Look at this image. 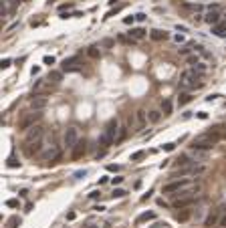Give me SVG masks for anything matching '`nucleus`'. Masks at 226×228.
Instances as JSON below:
<instances>
[{"mask_svg": "<svg viewBox=\"0 0 226 228\" xmlns=\"http://www.w3.org/2000/svg\"><path fill=\"white\" fill-rule=\"evenodd\" d=\"M182 10H184V12H194V14H200L202 10H204V6H202V4H182Z\"/></svg>", "mask_w": 226, "mask_h": 228, "instance_id": "15", "label": "nucleus"}, {"mask_svg": "<svg viewBox=\"0 0 226 228\" xmlns=\"http://www.w3.org/2000/svg\"><path fill=\"white\" fill-rule=\"evenodd\" d=\"M192 99H194V97H192L190 93H182V95L178 97V105H180V107H184V105H188Z\"/></svg>", "mask_w": 226, "mask_h": 228, "instance_id": "21", "label": "nucleus"}, {"mask_svg": "<svg viewBox=\"0 0 226 228\" xmlns=\"http://www.w3.org/2000/svg\"><path fill=\"white\" fill-rule=\"evenodd\" d=\"M125 194H127V192H125V190H121V188H115V190H113V198H123Z\"/></svg>", "mask_w": 226, "mask_h": 228, "instance_id": "35", "label": "nucleus"}, {"mask_svg": "<svg viewBox=\"0 0 226 228\" xmlns=\"http://www.w3.org/2000/svg\"><path fill=\"white\" fill-rule=\"evenodd\" d=\"M194 160L190 158V155H180L178 158V166H182V168H186V166H192Z\"/></svg>", "mask_w": 226, "mask_h": 228, "instance_id": "22", "label": "nucleus"}, {"mask_svg": "<svg viewBox=\"0 0 226 228\" xmlns=\"http://www.w3.org/2000/svg\"><path fill=\"white\" fill-rule=\"evenodd\" d=\"M194 47H196V45L188 42V45H184V47H182V48H178V51H180V55H182V57H188V55H190V53L194 51Z\"/></svg>", "mask_w": 226, "mask_h": 228, "instance_id": "26", "label": "nucleus"}, {"mask_svg": "<svg viewBox=\"0 0 226 228\" xmlns=\"http://www.w3.org/2000/svg\"><path fill=\"white\" fill-rule=\"evenodd\" d=\"M135 20H137V22H143V20H147V16L143 12H140V14H135Z\"/></svg>", "mask_w": 226, "mask_h": 228, "instance_id": "41", "label": "nucleus"}, {"mask_svg": "<svg viewBox=\"0 0 226 228\" xmlns=\"http://www.w3.org/2000/svg\"><path fill=\"white\" fill-rule=\"evenodd\" d=\"M186 186H190V180H174L170 184H166V186H162V192L164 194H172V192H180Z\"/></svg>", "mask_w": 226, "mask_h": 228, "instance_id": "5", "label": "nucleus"}, {"mask_svg": "<svg viewBox=\"0 0 226 228\" xmlns=\"http://www.w3.org/2000/svg\"><path fill=\"white\" fill-rule=\"evenodd\" d=\"M194 71H196V73H198L200 77H202V75H204V73L208 71V67L204 65V63H198V65H194Z\"/></svg>", "mask_w": 226, "mask_h": 228, "instance_id": "29", "label": "nucleus"}, {"mask_svg": "<svg viewBox=\"0 0 226 228\" xmlns=\"http://www.w3.org/2000/svg\"><path fill=\"white\" fill-rule=\"evenodd\" d=\"M6 206L8 208H16V206H18V200H16V198H10V200H6Z\"/></svg>", "mask_w": 226, "mask_h": 228, "instance_id": "38", "label": "nucleus"}, {"mask_svg": "<svg viewBox=\"0 0 226 228\" xmlns=\"http://www.w3.org/2000/svg\"><path fill=\"white\" fill-rule=\"evenodd\" d=\"M224 16H226V14H224Z\"/></svg>", "mask_w": 226, "mask_h": 228, "instance_id": "59", "label": "nucleus"}, {"mask_svg": "<svg viewBox=\"0 0 226 228\" xmlns=\"http://www.w3.org/2000/svg\"><path fill=\"white\" fill-rule=\"evenodd\" d=\"M146 155V151L143 149H140V151H135V154H131V161H140L141 158Z\"/></svg>", "mask_w": 226, "mask_h": 228, "instance_id": "33", "label": "nucleus"}, {"mask_svg": "<svg viewBox=\"0 0 226 228\" xmlns=\"http://www.w3.org/2000/svg\"><path fill=\"white\" fill-rule=\"evenodd\" d=\"M212 33L216 34V36H224L226 34V22H218V24L212 28Z\"/></svg>", "mask_w": 226, "mask_h": 228, "instance_id": "20", "label": "nucleus"}, {"mask_svg": "<svg viewBox=\"0 0 226 228\" xmlns=\"http://www.w3.org/2000/svg\"><path fill=\"white\" fill-rule=\"evenodd\" d=\"M63 141H65V145L69 149H73L75 143L79 141V129H77V127H67L65 135H63Z\"/></svg>", "mask_w": 226, "mask_h": 228, "instance_id": "4", "label": "nucleus"}, {"mask_svg": "<svg viewBox=\"0 0 226 228\" xmlns=\"http://www.w3.org/2000/svg\"><path fill=\"white\" fill-rule=\"evenodd\" d=\"M172 107H174L172 99H164V101H162V113L166 115V117H168V115H172Z\"/></svg>", "mask_w": 226, "mask_h": 228, "instance_id": "18", "label": "nucleus"}, {"mask_svg": "<svg viewBox=\"0 0 226 228\" xmlns=\"http://www.w3.org/2000/svg\"><path fill=\"white\" fill-rule=\"evenodd\" d=\"M10 65H12V61H10V59H2V61H0V69H8Z\"/></svg>", "mask_w": 226, "mask_h": 228, "instance_id": "37", "label": "nucleus"}, {"mask_svg": "<svg viewBox=\"0 0 226 228\" xmlns=\"http://www.w3.org/2000/svg\"><path fill=\"white\" fill-rule=\"evenodd\" d=\"M220 14H222V8H220L218 4H212V6H210V10L206 12V16H204V22H208V24L216 27V24L220 22Z\"/></svg>", "mask_w": 226, "mask_h": 228, "instance_id": "3", "label": "nucleus"}, {"mask_svg": "<svg viewBox=\"0 0 226 228\" xmlns=\"http://www.w3.org/2000/svg\"><path fill=\"white\" fill-rule=\"evenodd\" d=\"M6 166H8V168H20V161L16 160L14 155H10V158H8V161H6Z\"/></svg>", "mask_w": 226, "mask_h": 228, "instance_id": "30", "label": "nucleus"}, {"mask_svg": "<svg viewBox=\"0 0 226 228\" xmlns=\"http://www.w3.org/2000/svg\"><path fill=\"white\" fill-rule=\"evenodd\" d=\"M40 137H42V127H40V125H33V127L28 129L24 143H30V141H39Z\"/></svg>", "mask_w": 226, "mask_h": 228, "instance_id": "9", "label": "nucleus"}, {"mask_svg": "<svg viewBox=\"0 0 226 228\" xmlns=\"http://www.w3.org/2000/svg\"><path fill=\"white\" fill-rule=\"evenodd\" d=\"M123 182V178H119V176H115V178H111V184L115 186V184H121Z\"/></svg>", "mask_w": 226, "mask_h": 228, "instance_id": "45", "label": "nucleus"}, {"mask_svg": "<svg viewBox=\"0 0 226 228\" xmlns=\"http://www.w3.org/2000/svg\"><path fill=\"white\" fill-rule=\"evenodd\" d=\"M147 220H155V212H143V214L137 216V224H141V222H147Z\"/></svg>", "mask_w": 226, "mask_h": 228, "instance_id": "19", "label": "nucleus"}, {"mask_svg": "<svg viewBox=\"0 0 226 228\" xmlns=\"http://www.w3.org/2000/svg\"><path fill=\"white\" fill-rule=\"evenodd\" d=\"M30 107L34 111H40V109L47 107V97H42V95H34L33 99H30Z\"/></svg>", "mask_w": 226, "mask_h": 228, "instance_id": "12", "label": "nucleus"}, {"mask_svg": "<svg viewBox=\"0 0 226 228\" xmlns=\"http://www.w3.org/2000/svg\"><path fill=\"white\" fill-rule=\"evenodd\" d=\"M87 151V143H85V139H79L77 143H75V148H73V151H71V158L73 160H79L81 155Z\"/></svg>", "mask_w": 226, "mask_h": 228, "instance_id": "11", "label": "nucleus"}, {"mask_svg": "<svg viewBox=\"0 0 226 228\" xmlns=\"http://www.w3.org/2000/svg\"><path fill=\"white\" fill-rule=\"evenodd\" d=\"M190 216H192L190 210H182V212L176 214V220H178V222H186V220H190Z\"/></svg>", "mask_w": 226, "mask_h": 228, "instance_id": "25", "label": "nucleus"}, {"mask_svg": "<svg viewBox=\"0 0 226 228\" xmlns=\"http://www.w3.org/2000/svg\"><path fill=\"white\" fill-rule=\"evenodd\" d=\"M36 119H40V113H36V111H34V113L24 115V117L18 121V129H22V131H24V129H30L34 125V121H36Z\"/></svg>", "mask_w": 226, "mask_h": 228, "instance_id": "6", "label": "nucleus"}, {"mask_svg": "<svg viewBox=\"0 0 226 228\" xmlns=\"http://www.w3.org/2000/svg\"><path fill=\"white\" fill-rule=\"evenodd\" d=\"M18 224H20V218H18V216H12V218L8 220V228H16Z\"/></svg>", "mask_w": 226, "mask_h": 228, "instance_id": "32", "label": "nucleus"}, {"mask_svg": "<svg viewBox=\"0 0 226 228\" xmlns=\"http://www.w3.org/2000/svg\"><path fill=\"white\" fill-rule=\"evenodd\" d=\"M194 202V196H186V198H178V200L174 202V208H188V206H192Z\"/></svg>", "mask_w": 226, "mask_h": 228, "instance_id": "14", "label": "nucleus"}, {"mask_svg": "<svg viewBox=\"0 0 226 228\" xmlns=\"http://www.w3.org/2000/svg\"><path fill=\"white\" fill-rule=\"evenodd\" d=\"M99 196H101V192H99V190H95V192H91V194H89V198H93V200H97Z\"/></svg>", "mask_w": 226, "mask_h": 228, "instance_id": "46", "label": "nucleus"}, {"mask_svg": "<svg viewBox=\"0 0 226 228\" xmlns=\"http://www.w3.org/2000/svg\"><path fill=\"white\" fill-rule=\"evenodd\" d=\"M206 172V168L204 166H198V168H192V176H202Z\"/></svg>", "mask_w": 226, "mask_h": 228, "instance_id": "34", "label": "nucleus"}, {"mask_svg": "<svg viewBox=\"0 0 226 228\" xmlns=\"http://www.w3.org/2000/svg\"><path fill=\"white\" fill-rule=\"evenodd\" d=\"M40 149H42V145H40V139H39V141H30V143H24V154H27L28 158H33V155L40 154Z\"/></svg>", "mask_w": 226, "mask_h": 228, "instance_id": "10", "label": "nucleus"}, {"mask_svg": "<svg viewBox=\"0 0 226 228\" xmlns=\"http://www.w3.org/2000/svg\"><path fill=\"white\" fill-rule=\"evenodd\" d=\"M133 20H135V16H125L123 22H125V24H133Z\"/></svg>", "mask_w": 226, "mask_h": 228, "instance_id": "47", "label": "nucleus"}, {"mask_svg": "<svg viewBox=\"0 0 226 228\" xmlns=\"http://www.w3.org/2000/svg\"><path fill=\"white\" fill-rule=\"evenodd\" d=\"M42 63H45V65H49V67H51V65H55V57H53V55H47V57L42 59Z\"/></svg>", "mask_w": 226, "mask_h": 228, "instance_id": "36", "label": "nucleus"}, {"mask_svg": "<svg viewBox=\"0 0 226 228\" xmlns=\"http://www.w3.org/2000/svg\"><path fill=\"white\" fill-rule=\"evenodd\" d=\"M152 194H153V192H152V190H149V192H147L146 196H141V202H146V200H149V198H152Z\"/></svg>", "mask_w": 226, "mask_h": 228, "instance_id": "49", "label": "nucleus"}, {"mask_svg": "<svg viewBox=\"0 0 226 228\" xmlns=\"http://www.w3.org/2000/svg\"><path fill=\"white\" fill-rule=\"evenodd\" d=\"M147 119H149V117L146 115V111H143V109H137V123H140V127H143V125H146Z\"/></svg>", "mask_w": 226, "mask_h": 228, "instance_id": "24", "label": "nucleus"}, {"mask_svg": "<svg viewBox=\"0 0 226 228\" xmlns=\"http://www.w3.org/2000/svg\"><path fill=\"white\" fill-rule=\"evenodd\" d=\"M147 117H149V121H152V123H158V121L162 119V111H155V109H153V111H149V115H147Z\"/></svg>", "mask_w": 226, "mask_h": 228, "instance_id": "28", "label": "nucleus"}, {"mask_svg": "<svg viewBox=\"0 0 226 228\" xmlns=\"http://www.w3.org/2000/svg\"><path fill=\"white\" fill-rule=\"evenodd\" d=\"M107 172H119V166H113V164H109V166H107Z\"/></svg>", "mask_w": 226, "mask_h": 228, "instance_id": "44", "label": "nucleus"}, {"mask_svg": "<svg viewBox=\"0 0 226 228\" xmlns=\"http://www.w3.org/2000/svg\"><path fill=\"white\" fill-rule=\"evenodd\" d=\"M107 2H109V4H111V6H113V4H115V2H117V0H107Z\"/></svg>", "mask_w": 226, "mask_h": 228, "instance_id": "56", "label": "nucleus"}, {"mask_svg": "<svg viewBox=\"0 0 226 228\" xmlns=\"http://www.w3.org/2000/svg\"><path fill=\"white\" fill-rule=\"evenodd\" d=\"M174 148H176V143H164V145H162V149H164V151H172Z\"/></svg>", "mask_w": 226, "mask_h": 228, "instance_id": "40", "label": "nucleus"}, {"mask_svg": "<svg viewBox=\"0 0 226 228\" xmlns=\"http://www.w3.org/2000/svg\"><path fill=\"white\" fill-rule=\"evenodd\" d=\"M222 212H226V206H220L218 210H214L212 214H210V216H208V218H206V222H204V226L212 228L214 224H218V222L222 220V218H220V216H222Z\"/></svg>", "mask_w": 226, "mask_h": 228, "instance_id": "7", "label": "nucleus"}, {"mask_svg": "<svg viewBox=\"0 0 226 228\" xmlns=\"http://www.w3.org/2000/svg\"><path fill=\"white\" fill-rule=\"evenodd\" d=\"M67 8H73V4H61V6H59V10H61V12H65Z\"/></svg>", "mask_w": 226, "mask_h": 228, "instance_id": "48", "label": "nucleus"}, {"mask_svg": "<svg viewBox=\"0 0 226 228\" xmlns=\"http://www.w3.org/2000/svg\"><path fill=\"white\" fill-rule=\"evenodd\" d=\"M125 135H127V131H125V129H119V135H117V141H123V139H125Z\"/></svg>", "mask_w": 226, "mask_h": 228, "instance_id": "42", "label": "nucleus"}, {"mask_svg": "<svg viewBox=\"0 0 226 228\" xmlns=\"http://www.w3.org/2000/svg\"><path fill=\"white\" fill-rule=\"evenodd\" d=\"M61 79H63V71H51L47 77V81H53V83H59Z\"/></svg>", "mask_w": 226, "mask_h": 228, "instance_id": "23", "label": "nucleus"}, {"mask_svg": "<svg viewBox=\"0 0 226 228\" xmlns=\"http://www.w3.org/2000/svg\"><path fill=\"white\" fill-rule=\"evenodd\" d=\"M186 63H188V65H192V67H194V65H198V63H200L198 55H188V57H186Z\"/></svg>", "mask_w": 226, "mask_h": 228, "instance_id": "31", "label": "nucleus"}, {"mask_svg": "<svg viewBox=\"0 0 226 228\" xmlns=\"http://www.w3.org/2000/svg\"><path fill=\"white\" fill-rule=\"evenodd\" d=\"M87 55H89L91 59H99V57H101V51L93 45V47H89V48H87Z\"/></svg>", "mask_w": 226, "mask_h": 228, "instance_id": "27", "label": "nucleus"}, {"mask_svg": "<svg viewBox=\"0 0 226 228\" xmlns=\"http://www.w3.org/2000/svg\"><path fill=\"white\" fill-rule=\"evenodd\" d=\"M67 220H75V212H69L67 214Z\"/></svg>", "mask_w": 226, "mask_h": 228, "instance_id": "55", "label": "nucleus"}, {"mask_svg": "<svg viewBox=\"0 0 226 228\" xmlns=\"http://www.w3.org/2000/svg\"><path fill=\"white\" fill-rule=\"evenodd\" d=\"M91 228H97V226H91Z\"/></svg>", "mask_w": 226, "mask_h": 228, "instance_id": "58", "label": "nucleus"}, {"mask_svg": "<svg viewBox=\"0 0 226 228\" xmlns=\"http://www.w3.org/2000/svg\"><path fill=\"white\" fill-rule=\"evenodd\" d=\"M149 39L155 40V42H160V40H166L168 39V33H166V30H158V28H155V30L149 33Z\"/></svg>", "mask_w": 226, "mask_h": 228, "instance_id": "16", "label": "nucleus"}, {"mask_svg": "<svg viewBox=\"0 0 226 228\" xmlns=\"http://www.w3.org/2000/svg\"><path fill=\"white\" fill-rule=\"evenodd\" d=\"M218 97H220V95H216V93H214V95H208L206 101H214V99H218Z\"/></svg>", "mask_w": 226, "mask_h": 228, "instance_id": "51", "label": "nucleus"}, {"mask_svg": "<svg viewBox=\"0 0 226 228\" xmlns=\"http://www.w3.org/2000/svg\"><path fill=\"white\" fill-rule=\"evenodd\" d=\"M133 188H135V190H140V188H141V180H137V182H135V184H133Z\"/></svg>", "mask_w": 226, "mask_h": 228, "instance_id": "54", "label": "nucleus"}, {"mask_svg": "<svg viewBox=\"0 0 226 228\" xmlns=\"http://www.w3.org/2000/svg\"><path fill=\"white\" fill-rule=\"evenodd\" d=\"M45 93H51V81H36L33 85V95H45Z\"/></svg>", "mask_w": 226, "mask_h": 228, "instance_id": "8", "label": "nucleus"}, {"mask_svg": "<svg viewBox=\"0 0 226 228\" xmlns=\"http://www.w3.org/2000/svg\"><path fill=\"white\" fill-rule=\"evenodd\" d=\"M61 69H63V73H77V71L83 69V63H81V59L75 55V57H69V59L63 61Z\"/></svg>", "mask_w": 226, "mask_h": 228, "instance_id": "2", "label": "nucleus"}, {"mask_svg": "<svg viewBox=\"0 0 226 228\" xmlns=\"http://www.w3.org/2000/svg\"><path fill=\"white\" fill-rule=\"evenodd\" d=\"M45 160H47V161H51V164H57V161L61 160V149L53 145V148H51V149L47 151V154H45Z\"/></svg>", "mask_w": 226, "mask_h": 228, "instance_id": "13", "label": "nucleus"}, {"mask_svg": "<svg viewBox=\"0 0 226 228\" xmlns=\"http://www.w3.org/2000/svg\"><path fill=\"white\" fill-rule=\"evenodd\" d=\"M220 226H222V228H226V214L222 216V220H220Z\"/></svg>", "mask_w": 226, "mask_h": 228, "instance_id": "53", "label": "nucleus"}, {"mask_svg": "<svg viewBox=\"0 0 226 228\" xmlns=\"http://www.w3.org/2000/svg\"><path fill=\"white\" fill-rule=\"evenodd\" d=\"M85 176H87V170H81V172H75L73 178L75 180H81V178H85Z\"/></svg>", "mask_w": 226, "mask_h": 228, "instance_id": "39", "label": "nucleus"}, {"mask_svg": "<svg viewBox=\"0 0 226 228\" xmlns=\"http://www.w3.org/2000/svg\"><path fill=\"white\" fill-rule=\"evenodd\" d=\"M129 36L135 39V40H141V39H146V30L143 28H131L129 30Z\"/></svg>", "mask_w": 226, "mask_h": 228, "instance_id": "17", "label": "nucleus"}, {"mask_svg": "<svg viewBox=\"0 0 226 228\" xmlns=\"http://www.w3.org/2000/svg\"><path fill=\"white\" fill-rule=\"evenodd\" d=\"M30 73H33V77H34V75H39L40 73V67H33V69H30Z\"/></svg>", "mask_w": 226, "mask_h": 228, "instance_id": "50", "label": "nucleus"}, {"mask_svg": "<svg viewBox=\"0 0 226 228\" xmlns=\"http://www.w3.org/2000/svg\"><path fill=\"white\" fill-rule=\"evenodd\" d=\"M117 131H119V123H117V119H109L107 121L105 129H103V133L99 135V145H105V148H109L115 139V135H117Z\"/></svg>", "mask_w": 226, "mask_h": 228, "instance_id": "1", "label": "nucleus"}, {"mask_svg": "<svg viewBox=\"0 0 226 228\" xmlns=\"http://www.w3.org/2000/svg\"><path fill=\"white\" fill-rule=\"evenodd\" d=\"M51 2H55V0H47V4H51Z\"/></svg>", "mask_w": 226, "mask_h": 228, "instance_id": "57", "label": "nucleus"}, {"mask_svg": "<svg viewBox=\"0 0 226 228\" xmlns=\"http://www.w3.org/2000/svg\"><path fill=\"white\" fill-rule=\"evenodd\" d=\"M174 39H176V42H182V40H184V34H176Z\"/></svg>", "mask_w": 226, "mask_h": 228, "instance_id": "52", "label": "nucleus"}, {"mask_svg": "<svg viewBox=\"0 0 226 228\" xmlns=\"http://www.w3.org/2000/svg\"><path fill=\"white\" fill-rule=\"evenodd\" d=\"M196 117H198V119H208V113H206V111H198Z\"/></svg>", "mask_w": 226, "mask_h": 228, "instance_id": "43", "label": "nucleus"}]
</instances>
